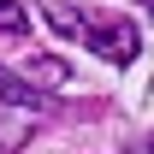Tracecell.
I'll return each mask as SVG.
<instances>
[{
	"instance_id": "obj_1",
	"label": "cell",
	"mask_w": 154,
	"mask_h": 154,
	"mask_svg": "<svg viewBox=\"0 0 154 154\" xmlns=\"http://www.w3.org/2000/svg\"><path fill=\"white\" fill-rule=\"evenodd\" d=\"M42 18L54 24L59 36H71V42H83L89 54H101L107 65H131L136 48H142L136 24L131 18H113V12H77V6H65V0H48Z\"/></svg>"
},
{
	"instance_id": "obj_2",
	"label": "cell",
	"mask_w": 154,
	"mask_h": 154,
	"mask_svg": "<svg viewBox=\"0 0 154 154\" xmlns=\"http://www.w3.org/2000/svg\"><path fill=\"white\" fill-rule=\"evenodd\" d=\"M24 77H30V83H65V65H59V59H30Z\"/></svg>"
},
{
	"instance_id": "obj_3",
	"label": "cell",
	"mask_w": 154,
	"mask_h": 154,
	"mask_svg": "<svg viewBox=\"0 0 154 154\" xmlns=\"http://www.w3.org/2000/svg\"><path fill=\"white\" fill-rule=\"evenodd\" d=\"M24 30H30V18H24L12 0H0V36H24Z\"/></svg>"
},
{
	"instance_id": "obj_4",
	"label": "cell",
	"mask_w": 154,
	"mask_h": 154,
	"mask_svg": "<svg viewBox=\"0 0 154 154\" xmlns=\"http://www.w3.org/2000/svg\"><path fill=\"white\" fill-rule=\"evenodd\" d=\"M136 6H142V12H148V18H154V0H136Z\"/></svg>"
},
{
	"instance_id": "obj_5",
	"label": "cell",
	"mask_w": 154,
	"mask_h": 154,
	"mask_svg": "<svg viewBox=\"0 0 154 154\" xmlns=\"http://www.w3.org/2000/svg\"><path fill=\"white\" fill-rule=\"evenodd\" d=\"M148 148H154V142H148Z\"/></svg>"
}]
</instances>
